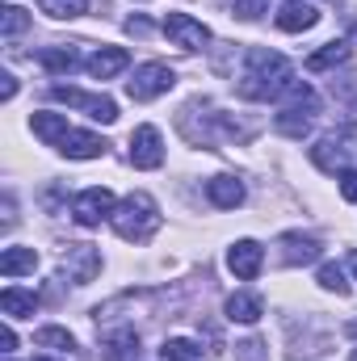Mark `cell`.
<instances>
[{
    "label": "cell",
    "instance_id": "1",
    "mask_svg": "<svg viewBox=\"0 0 357 361\" xmlns=\"http://www.w3.org/2000/svg\"><path fill=\"white\" fill-rule=\"evenodd\" d=\"M290 85H294L290 59L277 55V51H265V47H253V51H248V68H244L236 92H240L244 101H277Z\"/></svg>",
    "mask_w": 357,
    "mask_h": 361
},
{
    "label": "cell",
    "instance_id": "2",
    "mask_svg": "<svg viewBox=\"0 0 357 361\" xmlns=\"http://www.w3.org/2000/svg\"><path fill=\"white\" fill-rule=\"evenodd\" d=\"M114 231H118V240H126V244H147L156 231H160V206H156V197L152 193H131V197H122V206L114 210Z\"/></svg>",
    "mask_w": 357,
    "mask_h": 361
},
{
    "label": "cell",
    "instance_id": "3",
    "mask_svg": "<svg viewBox=\"0 0 357 361\" xmlns=\"http://www.w3.org/2000/svg\"><path fill=\"white\" fill-rule=\"evenodd\" d=\"M177 85V72L169 68V63H139L135 68V76L126 80V97L131 101H156V97H164V92Z\"/></svg>",
    "mask_w": 357,
    "mask_h": 361
},
{
    "label": "cell",
    "instance_id": "4",
    "mask_svg": "<svg viewBox=\"0 0 357 361\" xmlns=\"http://www.w3.org/2000/svg\"><path fill=\"white\" fill-rule=\"evenodd\" d=\"M51 97L55 101H63V105H76V109H89V118L92 122H118V101L114 97H92V92H80V89H72V85H51Z\"/></svg>",
    "mask_w": 357,
    "mask_h": 361
},
{
    "label": "cell",
    "instance_id": "5",
    "mask_svg": "<svg viewBox=\"0 0 357 361\" xmlns=\"http://www.w3.org/2000/svg\"><path fill=\"white\" fill-rule=\"evenodd\" d=\"M114 193L105 189V185H89L76 202H72V219L80 223V227H101L105 219H114Z\"/></svg>",
    "mask_w": 357,
    "mask_h": 361
},
{
    "label": "cell",
    "instance_id": "6",
    "mask_svg": "<svg viewBox=\"0 0 357 361\" xmlns=\"http://www.w3.org/2000/svg\"><path fill=\"white\" fill-rule=\"evenodd\" d=\"M164 34L181 51H206V42H210V30L198 17H189V13H169L164 17Z\"/></svg>",
    "mask_w": 357,
    "mask_h": 361
},
{
    "label": "cell",
    "instance_id": "7",
    "mask_svg": "<svg viewBox=\"0 0 357 361\" xmlns=\"http://www.w3.org/2000/svg\"><path fill=\"white\" fill-rule=\"evenodd\" d=\"M131 164L143 169V173L164 164V139H160L156 126H139V130H131Z\"/></svg>",
    "mask_w": 357,
    "mask_h": 361
},
{
    "label": "cell",
    "instance_id": "8",
    "mask_svg": "<svg viewBox=\"0 0 357 361\" xmlns=\"http://www.w3.org/2000/svg\"><path fill=\"white\" fill-rule=\"evenodd\" d=\"M59 261H63V273H68L76 286H89L92 277L101 273V252H97L92 244H68Z\"/></svg>",
    "mask_w": 357,
    "mask_h": 361
},
{
    "label": "cell",
    "instance_id": "9",
    "mask_svg": "<svg viewBox=\"0 0 357 361\" xmlns=\"http://www.w3.org/2000/svg\"><path fill=\"white\" fill-rule=\"evenodd\" d=\"M349 135H324L315 147H311V160H315V169H324V173H345L349 169Z\"/></svg>",
    "mask_w": 357,
    "mask_h": 361
},
{
    "label": "cell",
    "instance_id": "10",
    "mask_svg": "<svg viewBox=\"0 0 357 361\" xmlns=\"http://www.w3.org/2000/svg\"><path fill=\"white\" fill-rule=\"evenodd\" d=\"M265 265V248L257 244V240H236L231 248H227V269L236 273L240 281H253L257 273Z\"/></svg>",
    "mask_w": 357,
    "mask_h": 361
},
{
    "label": "cell",
    "instance_id": "11",
    "mask_svg": "<svg viewBox=\"0 0 357 361\" xmlns=\"http://www.w3.org/2000/svg\"><path fill=\"white\" fill-rule=\"evenodd\" d=\"M277 248H282V265H311V261H320V240L315 235H303V231H290V235H282L277 240Z\"/></svg>",
    "mask_w": 357,
    "mask_h": 361
},
{
    "label": "cell",
    "instance_id": "12",
    "mask_svg": "<svg viewBox=\"0 0 357 361\" xmlns=\"http://www.w3.org/2000/svg\"><path fill=\"white\" fill-rule=\"evenodd\" d=\"M273 21H277V30H286V34H303V30H311V25L320 21V8L307 4V0H286Z\"/></svg>",
    "mask_w": 357,
    "mask_h": 361
},
{
    "label": "cell",
    "instance_id": "13",
    "mask_svg": "<svg viewBox=\"0 0 357 361\" xmlns=\"http://www.w3.org/2000/svg\"><path fill=\"white\" fill-rule=\"evenodd\" d=\"M126 63H131V55H126L122 47H101L97 55L85 59V72H89L92 80H109V76L126 72Z\"/></svg>",
    "mask_w": 357,
    "mask_h": 361
},
{
    "label": "cell",
    "instance_id": "14",
    "mask_svg": "<svg viewBox=\"0 0 357 361\" xmlns=\"http://www.w3.org/2000/svg\"><path fill=\"white\" fill-rule=\"evenodd\" d=\"M206 197L219 206V210H236L244 202V180H236L231 173H219V177L206 180Z\"/></svg>",
    "mask_w": 357,
    "mask_h": 361
},
{
    "label": "cell",
    "instance_id": "15",
    "mask_svg": "<svg viewBox=\"0 0 357 361\" xmlns=\"http://www.w3.org/2000/svg\"><path fill=\"white\" fill-rule=\"evenodd\" d=\"M105 139L101 135H92V130H72L63 143H59V152L68 156V160H97V156H105Z\"/></svg>",
    "mask_w": 357,
    "mask_h": 361
},
{
    "label": "cell",
    "instance_id": "16",
    "mask_svg": "<svg viewBox=\"0 0 357 361\" xmlns=\"http://www.w3.org/2000/svg\"><path fill=\"white\" fill-rule=\"evenodd\" d=\"M101 357L105 361H135L139 357V332L135 328H118L101 341Z\"/></svg>",
    "mask_w": 357,
    "mask_h": 361
},
{
    "label": "cell",
    "instance_id": "17",
    "mask_svg": "<svg viewBox=\"0 0 357 361\" xmlns=\"http://www.w3.org/2000/svg\"><path fill=\"white\" fill-rule=\"evenodd\" d=\"M38 63L51 72V76H68L80 68V51L76 47H42L38 51Z\"/></svg>",
    "mask_w": 357,
    "mask_h": 361
},
{
    "label": "cell",
    "instance_id": "18",
    "mask_svg": "<svg viewBox=\"0 0 357 361\" xmlns=\"http://www.w3.org/2000/svg\"><path fill=\"white\" fill-rule=\"evenodd\" d=\"M265 315V302H261V294H248V290H240V294H231L227 298V319L231 324H257Z\"/></svg>",
    "mask_w": 357,
    "mask_h": 361
},
{
    "label": "cell",
    "instance_id": "19",
    "mask_svg": "<svg viewBox=\"0 0 357 361\" xmlns=\"http://www.w3.org/2000/svg\"><path fill=\"white\" fill-rule=\"evenodd\" d=\"M30 126H34V135H38L42 143H51V147H59V143L72 135V126H68V118H63V114H34V118H30Z\"/></svg>",
    "mask_w": 357,
    "mask_h": 361
},
{
    "label": "cell",
    "instance_id": "20",
    "mask_svg": "<svg viewBox=\"0 0 357 361\" xmlns=\"http://www.w3.org/2000/svg\"><path fill=\"white\" fill-rule=\"evenodd\" d=\"M34 307H38V298H34L30 290H21V286H4V290H0V311H4L8 319H30Z\"/></svg>",
    "mask_w": 357,
    "mask_h": 361
},
{
    "label": "cell",
    "instance_id": "21",
    "mask_svg": "<svg viewBox=\"0 0 357 361\" xmlns=\"http://www.w3.org/2000/svg\"><path fill=\"white\" fill-rule=\"evenodd\" d=\"M38 269V252L34 248H4L0 252V273L4 277H21V273Z\"/></svg>",
    "mask_w": 357,
    "mask_h": 361
},
{
    "label": "cell",
    "instance_id": "22",
    "mask_svg": "<svg viewBox=\"0 0 357 361\" xmlns=\"http://www.w3.org/2000/svg\"><path fill=\"white\" fill-rule=\"evenodd\" d=\"M345 59H349V42H328L307 59V72H328V68H341Z\"/></svg>",
    "mask_w": 357,
    "mask_h": 361
},
{
    "label": "cell",
    "instance_id": "23",
    "mask_svg": "<svg viewBox=\"0 0 357 361\" xmlns=\"http://www.w3.org/2000/svg\"><path fill=\"white\" fill-rule=\"evenodd\" d=\"M34 345H38V349H55V353H72V349H76V336H72L68 328H55V324H51V328H38V332H34Z\"/></svg>",
    "mask_w": 357,
    "mask_h": 361
},
{
    "label": "cell",
    "instance_id": "24",
    "mask_svg": "<svg viewBox=\"0 0 357 361\" xmlns=\"http://www.w3.org/2000/svg\"><path fill=\"white\" fill-rule=\"evenodd\" d=\"M160 357L164 361H198L202 357V345L198 341H185V336H173V341H164Z\"/></svg>",
    "mask_w": 357,
    "mask_h": 361
},
{
    "label": "cell",
    "instance_id": "25",
    "mask_svg": "<svg viewBox=\"0 0 357 361\" xmlns=\"http://www.w3.org/2000/svg\"><path fill=\"white\" fill-rule=\"evenodd\" d=\"M21 30H30V17H25V8H17V4H4V8H0V34H4V38H17Z\"/></svg>",
    "mask_w": 357,
    "mask_h": 361
},
{
    "label": "cell",
    "instance_id": "26",
    "mask_svg": "<svg viewBox=\"0 0 357 361\" xmlns=\"http://www.w3.org/2000/svg\"><path fill=\"white\" fill-rule=\"evenodd\" d=\"M38 8L51 13V17H59V21H72V17H80L89 4H85V0H38Z\"/></svg>",
    "mask_w": 357,
    "mask_h": 361
},
{
    "label": "cell",
    "instance_id": "27",
    "mask_svg": "<svg viewBox=\"0 0 357 361\" xmlns=\"http://www.w3.org/2000/svg\"><path fill=\"white\" fill-rule=\"evenodd\" d=\"M320 286H324V290H332V294H349L341 265H320Z\"/></svg>",
    "mask_w": 357,
    "mask_h": 361
},
{
    "label": "cell",
    "instance_id": "28",
    "mask_svg": "<svg viewBox=\"0 0 357 361\" xmlns=\"http://www.w3.org/2000/svg\"><path fill=\"white\" fill-rule=\"evenodd\" d=\"M269 0H231V8H236V17H244V21H257L261 13H265Z\"/></svg>",
    "mask_w": 357,
    "mask_h": 361
},
{
    "label": "cell",
    "instance_id": "29",
    "mask_svg": "<svg viewBox=\"0 0 357 361\" xmlns=\"http://www.w3.org/2000/svg\"><path fill=\"white\" fill-rule=\"evenodd\" d=\"M236 357H240V361H265L261 341H240V345H236Z\"/></svg>",
    "mask_w": 357,
    "mask_h": 361
},
{
    "label": "cell",
    "instance_id": "30",
    "mask_svg": "<svg viewBox=\"0 0 357 361\" xmlns=\"http://www.w3.org/2000/svg\"><path fill=\"white\" fill-rule=\"evenodd\" d=\"M341 193H345V202L357 206V169H345L341 173Z\"/></svg>",
    "mask_w": 357,
    "mask_h": 361
},
{
    "label": "cell",
    "instance_id": "31",
    "mask_svg": "<svg viewBox=\"0 0 357 361\" xmlns=\"http://www.w3.org/2000/svg\"><path fill=\"white\" fill-rule=\"evenodd\" d=\"M126 34H135V38H147V34H152V21H143V17H131V21H126Z\"/></svg>",
    "mask_w": 357,
    "mask_h": 361
},
{
    "label": "cell",
    "instance_id": "32",
    "mask_svg": "<svg viewBox=\"0 0 357 361\" xmlns=\"http://www.w3.org/2000/svg\"><path fill=\"white\" fill-rule=\"evenodd\" d=\"M0 97H4V101H13V97H17V80H13L8 72L0 76Z\"/></svg>",
    "mask_w": 357,
    "mask_h": 361
},
{
    "label": "cell",
    "instance_id": "33",
    "mask_svg": "<svg viewBox=\"0 0 357 361\" xmlns=\"http://www.w3.org/2000/svg\"><path fill=\"white\" fill-rule=\"evenodd\" d=\"M0 345H4V353H13V349H17V332L4 328V332H0Z\"/></svg>",
    "mask_w": 357,
    "mask_h": 361
},
{
    "label": "cell",
    "instance_id": "34",
    "mask_svg": "<svg viewBox=\"0 0 357 361\" xmlns=\"http://www.w3.org/2000/svg\"><path fill=\"white\" fill-rule=\"evenodd\" d=\"M349 269L357 273V248H353V252H349Z\"/></svg>",
    "mask_w": 357,
    "mask_h": 361
},
{
    "label": "cell",
    "instance_id": "35",
    "mask_svg": "<svg viewBox=\"0 0 357 361\" xmlns=\"http://www.w3.org/2000/svg\"><path fill=\"white\" fill-rule=\"evenodd\" d=\"M349 336H357V319H353V324H349Z\"/></svg>",
    "mask_w": 357,
    "mask_h": 361
},
{
    "label": "cell",
    "instance_id": "36",
    "mask_svg": "<svg viewBox=\"0 0 357 361\" xmlns=\"http://www.w3.org/2000/svg\"><path fill=\"white\" fill-rule=\"evenodd\" d=\"M349 361H357V349H353V353H349Z\"/></svg>",
    "mask_w": 357,
    "mask_h": 361
},
{
    "label": "cell",
    "instance_id": "37",
    "mask_svg": "<svg viewBox=\"0 0 357 361\" xmlns=\"http://www.w3.org/2000/svg\"><path fill=\"white\" fill-rule=\"evenodd\" d=\"M34 361H55V357H34Z\"/></svg>",
    "mask_w": 357,
    "mask_h": 361
}]
</instances>
